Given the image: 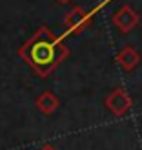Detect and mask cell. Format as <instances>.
I'll use <instances>...</instances> for the list:
<instances>
[{"mask_svg":"<svg viewBox=\"0 0 142 150\" xmlns=\"http://www.w3.org/2000/svg\"><path fill=\"white\" fill-rule=\"evenodd\" d=\"M18 57L24 59L36 75L48 77L64 59L69 57V48L64 46L51 29L40 26L22 44V48L18 50Z\"/></svg>","mask_w":142,"mask_h":150,"instance_id":"obj_1","label":"cell"},{"mask_svg":"<svg viewBox=\"0 0 142 150\" xmlns=\"http://www.w3.org/2000/svg\"><path fill=\"white\" fill-rule=\"evenodd\" d=\"M111 20H113V24L117 26V29L120 33H129V31H133V29L139 26L140 17H139V13L133 9L131 6L126 4V6H120L113 13Z\"/></svg>","mask_w":142,"mask_h":150,"instance_id":"obj_2","label":"cell"},{"mask_svg":"<svg viewBox=\"0 0 142 150\" xmlns=\"http://www.w3.org/2000/svg\"><path fill=\"white\" fill-rule=\"evenodd\" d=\"M104 104H106V108L113 115H124V114H128V112L131 110L133 101H131L129 93L126 92L124 88H115L113 92L106 97Z\"/></svg>","mask_w":142,"mask_h":150,"instance_id":"obj_3","label":"cell"},{"mask_svg":"<svg viewBox=\"0 0 142 150\" xmlns=\"http://www.w3.org/2000/svg\"><path fill=\"white\" fill-rule=\"evenodd\" d=\"M64 24H66V28H68V31L73 33V35L82 33L89 24H91V15H89L84 7L77 6L64 17Z\"/></svg>","mask_w":142,"mask_h":150,"instance_id":"obj_4","label":"cell"},{"mask_svg":"<svg viewBox=\"0 0 142 150\" xmlns=\"http://www.w3.org/2000/svg\"><path fill=\"white\" fill-rule=\"evenodd\" d=\"M115 62L126 71H133L140 62V53L133 46H124L118 53L115 55Z\"/></svg>","mask_w":142,"mask_h":150,"instance_id":"obj_5","label":"cell"},{"mask_svg":"<svg viewBox=\"0 0 142 150\" xmlns=\"http://www.w3.org/2000/svg\"><path fill=\"white\" fill-rule=\"evenodd\" d=\"M35 106L38 108L42 114L51 115L58 106H60V101H58V97L53 92H44L42 95H38V99L35 101Z\"/></svg>","mask_w":142,"mask_h":150,"instance_id":"obj_6","label":"cell"},{"mask_svg":"<svg viewBox=\"0 0 142 150\" xmlns=\"http://www.w3.org/2000/svg\"><path fill=\"white\" fill-rule=\"evenodd\" d=\"M40 150H57V148H55L53 145H44V146H42Z\"/></svg>","mask_w":142,"mask_h":150,"instance_id":"obj_7","label":"cell"},{"mask_svg":"<svg viewBox=\"0 0 142 150\" xmlns=\"http://www.w3.org/2000/svg\"><path fill=\"white\" fill-rule=\"evenodd\" d=\"M57 2H60V4H69L71 0H57Z\"/></svg>","mask_w":142,"mask_h":150,"instance_id":"obj_8","label":"cell"}]
</instances>
